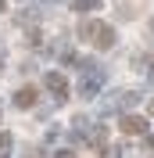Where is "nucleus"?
<instances>
[{
  "label": "nucleus",
  "instance_id": "nucleus-9",
  "mask_svg": "<svg viewBox=\"0 0 154 158\" xmlns=\"http://www.w3.org/2000/svg\"><path fill=\"white\" fill-rule=\"evenodd\" d=\"M151 111H154V104H151Z\"/></svg>",
  "mask_w": 154,
  "mask_h": 158
},
{
  "label": "nucleus",
  "instance_id": "nucleus-1",
  "mask_svg": "<svg viewBox=\"0 0 154 158\" xmlns=\"http://www.w3.org/2000/svg\"><path fill=\"white\" fill-rule=\"evenodd\" d=\"M83 36H90L97 47H111V43H115L111 25H100V22H86V25H83Z\"/></svg>",
  "mask_w": 154,
  "mask_h": 158
},
{
  "label": "nucleus",
  "instance_id": "nucleus-8",
  "mask_svg": "<svg viewBox=\"0 0 154 158\" xmlns=\"http://www.w3.org/2000/svg\"><path fill=\"white\" fill-rule=\"evenodd\" d=\"M0 11H4V0H0Z\"/></svg>",
  "mask_w": 154,
  "mask_h": 158
},
{
  "label": "nucleus",
  "instance_id": "nucleus-3",
  "mask_svg": "<svg viewBox=\"0 0 154 158\" xmlns=\"http://www.w3.org/2000/svg\"><path fill=\"white\" fill-rule=\"evenodd\" d=\"M14 104H18V108H32V104H36V90H32V86H22L18 94H14Z\"/></svg>",
  "mask_w": 154,
  "mask_h": 158
},
{
  "label": "nucleus",
  "instance_id": "nucleus-7",
  "mask_svg": "<svg viewBox=\"0 0 154 158\" xmlns=\"http://www.w3.org/2000/svg\"><path fill=\"white\" fill-rule=\"evenodd\" d=\"M58 158H75V155H68V151H61V155H58Z\"/></svg>",
  "mask_w": 154,
  "mask_h": 158
},
{
  "label": "nucleus",
  "instance_id": "nucleus-4",
  "mask_svg": "<svg viewBox=\"0 0 154 158\" xmlns=\"http://www.w3.org/2000/svg\"><path fill=\"white\" fill-rule=\"evenodd\" d=\"M122 129H125V133H144L147 122H144V118H136V115H125V118H122Z\"/></svg>",
  "mask_w": 154,
  "mask_h": 158
},
{
  "label": "nucleus",
  "instance_id": "nucleus-6",
  "mask_svg": "<svg viewBox=\"0 0 154 158\" xmlns=\"http://www.w3.org/2000/svg\"><path fill=\"white\" fill-rule=\"evenodd\" d=\"M7 148H11V137H7V133H0V155H4Z\"/></svg>",
  "mask_w": 154,
  "mask_h": 158
},
{
  "label": "nucleus",
  "instance_id": "nucleus-2",
  "mask_svg": "<svg viewBox=\"0 0 154 158\" xmlns=\"http://www.w3.org/2000/svg\"><path fill=\"white\" fill-rule=\"evenodd\" d=\"M47 86L54 90V94H58V101H65V97H68V83L58 76V72H50V76H47Z\"/></svg>",
  "mask_w": 154,
  "mask_h": 158
},
{
  "label": "nucleus",
  "instance_id": "nucleus-5",
  "mask_svg": "<svg viewBox=\"0 0 154 158\" xmlns=\"http://www.w3.org/2000/svg\"><path fill=\"white\" fill-rule=\"evenodd\" d=\"M72 7H75V11H93V7H97V0H75Z\"/></svg>",
  "mask_w": 154,
  "mask_h": 158
}]
</instances>
